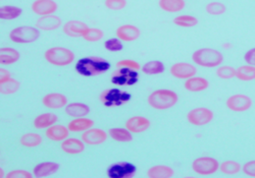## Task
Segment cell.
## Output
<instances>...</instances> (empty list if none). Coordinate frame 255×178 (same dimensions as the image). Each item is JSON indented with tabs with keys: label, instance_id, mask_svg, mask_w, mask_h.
<instances>
[{
	"label": "cell",
	"instance_id": "41",
	"mask_svg": "<svg viewBox=\"0 0 255 178\" xmlns=\"http://www.w3.org/2000/svg\"><path fill=\"white\" fill-rule=\"evenodd\" d=\"M104 48L110 52H120L123 50V43L119 38H111L104 42Z\"/></svg>",
	"mask_w": 255,
	"mask_h": 178
},
{
	"label": "cell",
	"instance_id": "37",
	"mask_svg": "<svg viewBox=\"0 0 255 178\" xmlns=\"http://www.w3.org/2000/svg\"><path fill=\"white\" fill-rule=\"evenodd\" d=\"M219 170L223 174L230 176V175H236V174H238L242 170V167L236 161L227 160V161H224L223 163H220Z\"/></svg>",
	"mask_w": 255,
	"mask_h": 178
},
{
	"label": "cell",
	"instance_id": "45",
	"mask_svg": "<svg viewBox=\"0 0 255 178\" xmlns=\"http://www.w3.org/2000/svg\"><path fill=\"white\" fill-rule=\"evenodd\" d=\"M242 171L249 177H255V160L246 162L242 167Z\"/></svg>",
	"mask_w": 255,
	"mask_h": 178
},
{
	"label": "cell",
	"instance_id": "35",
	"mask_svg": "<svg viewBox=\"0 0 255 178\" xmlns=\"http://www.w3.org/2000/svg\"><path fill=\"white\" fill-rule=\"evenodd\" d=\"M20 84L18 81L9 78L6 81L0 83V94L1 95H12L19 90Z\"/></svg>",
	"mask_w": 255,
	"mask_h": 178
},
{
	"label": "cell",
	"instance_id": "9",
	"mask_svg": "<svg viewBox=\"0 0 255 178\" xmlns=\"http://www.w3.org/2000/svg\"><path fill=\"white\" fill-rule=\"evenodd\" d=\"M139 80V75L137 71L119 68L116 72H114L112 76V83L116 86H133Z\"/></svg>",
	"mask_w": 255,
	"mask_h": 178
},
{
	"label": "cell",
	"instance_id": "42",
	"mask_svg": "<svg viewBox=\"0 0 255 178\" xmlns=\"http://www.w3.org/2000/svg\"><path fill=\"white\" fill-rule=\"evenodd\" d=\"M104 5L110 10H122L127 6V0H105Z\"/></svg>",
	"mask_w": 255,
	"mask_h": 178
},
{
	"label": "cell",
	"instance_id": "29",
	"mask_svg": "<svg viewBox=\"0 0 255 178\" xmlns=\"http://www.w3.org/2000/svg\"><path fill=\"white\" fill-rule=\"evenodd\" d=\"M158 5L163 11L176 13L182 11L185 8L186 2L185 0H159Z\"/></svg>",
	"mask_w": 255,
	"mask_h": 178
},
{
	"label": "cell",
	"instance_id": "25",
	"mask_svg": "<svg viewBox=\"0 0 255 178\" xmlns=\"http://www.w3.org/2000/svg\"><path fill=\"white\" fill-rule=\"evenodd\" d=\"M57 121H58V117L56 114L52 112H46V113H42L38 115L34 119L33 125L37 129H46L51 125L55 124Z\"/></svg>",
	"mask_w": 255,
	"mask_h": 178
},
{
	"label": "cell",
	"instance_id": "5",
	"mask_svg": "<svg viewBox=\"0 0 255 178\" xmlns=\"http://www.w3.org/2000/svg\"><path fill=\"white\" fill-rule=\"evenodd\" d=\"M40 30L32 26H20L9 33V40L15 44H30L40 38Z\"/></svg>",
	"mask_w": 255,
	"mask_h": 178
},
{
	"label": "cell",
	"instance_id": "21",
	"mask_svg": "<svg viewBox=\"0 0 255 178\" xmlns=\"http://www.w3.org/2000/svg\"><path fill=\"white\" fill-rule=\"evenodd\" d=\"M65 112L68 116L73 118L85 117L90 113V108L87 104L81 103V102L68 103L67 106L65 107Z\"/></svg>",
	"mask_w": 255,
	"mask_h": 178
},
{
	"label": "cell",
	"instance_id": "43",
	"mask_svg": "<svg viewBox=\"0 0 255 178\" xmlns=\"http://www.w3.org/2000/svg\"><path fill=\"white\" fill-rule=\"evenodd\" d=\"M118 68H126V69H130L134 71H139L141 69V66L139 62L132 60V59H123L117 62Z\"/></svg>",
	"mask_w": 255,
	"mask_h": 178
},
{
	"label": "cell",
	"instance_id": "33",
	"mask_svg": "<svg viewBox=\"0 0 255 178\" xmlns=\"http://www.w3.org/2000/svg\"><path fill=\"white\" fill-rule=\"evenodd\" d=\"M23 10L14 5H1L0 6V19L12 20L22 14Z\"/></svg>",
	"mask_w": 255,
	"mask_h": 178
},
{
	"label": "cell",
	"instance_id": "2",
	"mask_svg": "<svg viewBox=\"0 0 255 178\" xmlns=\"http://www.w3.org/2000/svg\"><path fill=\"white\" fill-rule=\"evenodd\" d=\"M179 101V96L175 91L168 89H159L153 91L147 98V103L155 110H166L174 107Z\"/></svg>",
	"mask_w": 255,
	"mask_h": 178
},
{
	"label": "cell",
	"instance_id": "30",
	"mask_svg": "<svg viewBox=\"0 0 255 178\" xmlns=\"http://www.w3.org/2000/svg\"><path fill=\"white\" fill-rule=\"evenodd\" d=\"M110 137L119 143H129L133 141L132 132L124 127H114L109 131Z\"/></svg>",
	"mask_w": 255,
	"mask_h": 178
},
{
	"label": "cell",
	"instance_id": "28",
	"mask_svg": "<svg viewBox=\"0 0 255 178\" xmlns=\"http://www.w3.org/2000/svg\"><path fill=\"white\" fill-rule=\"evenodd\" d=\"M174 174V169L165 165H154L147 170V176L149 178H171Z\"/></svg>",
	"mask_w": 255,
	"mask_h": 178
},
{
	"label": "cell",
	"instance_id": "10",
	"mask_svg": "<svg viewBox=\"0 0 255 178\" xmlns=\"http://www.w3.org/2000/svg\"><path fill=\"white\" fill-rule=\"evenodd\" d=\"M227 108L233 112H245L252 106V100L244 94H235L229 97L226 101Z\"/></svg>",
	"mask_w": 255,
	"mask_h": 178
},
{
	"label": "cell",
	"instance_id": "38",
	"mask_svg": "<svg viewBox=\"0 0 255 178\" xmlns=\"http://www.w3.org/2000/svg\"><path fill=\"white\" fill-rule=\"evenodd\" d=\"M104 36V33L102 30L97 29V28H88L85 33L83 34V39L87 42H98L100 41Z\"/></svg>",
	"mask_w": 255,
	"mask_h": 178
},
{
	"label": "cell",
	"instance_id": "4",
	"mask_svg": "<svg viewBox=\"0 0 255 178\" xmlns=\"http://www.w3.org/2000/svg\"><path fill=\"white\" fill-rule=\"evenodd\" d=\"M45 60L54 66L62 68L73 63L76 58L75 53L66 47H51L44 52Z\"/></svg>",
	"mask_w": 255,
	"mask_h": 178
},
{
	"label": "cell",
	"instance_id": "24",
	"mask_svg": "<svg viewBox=\"0 0 255 178\" xmlns=\"http://www.w3.org/2000/svg\"><path fill=\"white\" fill-rule=\"evenodd\" d=\"M58 169L59 165L55 162H42L34 167L33 175L35 177H47L56 173Z\"/></svg>",
	"mask_w": 255,
	"mask_h": 178
},
{
	"label": "cell",
	"instance_id": "15",
	"mask_svg": "<svg viewBox=\"0 0 255 178\" xmlns=\"http://www.w3.org/2000/svg\"><path fill=\"white\" fill-rule=\"evenodd\" d=\"M61 25H62L61 18L54 14L40 16L36 20V28L40 31H45V32L55 31L59 29Z\"/></svg>",
	"mask_w": 255,
	"mask_h": 178
},
{
	"label": "cell",
	"instance_id": "49",
	"mask_svg": "<svg viewBox=\"0 0 255 178\" xmlns=\"http://www.w3.org/2000/svg\"><path fill=\"white\" fill-rule=\"evenodd\" d=\"M0 1H2V0H0Z\"/></svg>",
	"mask_w": 255,
	"mask_h": 178
},
{
	"label": "cell",
	"instance_id": "44",
	"mask_svg": "<svg viewBox=\"0 0 255 178\" xmlns=\"http://www.w3.org/2000/svg\"><path fill=\"white\" fill-rule=\"evenodd\" d=\"M34 175L30 173L29 171L22 170V169H17V170H12L6 174L7 178H32Z\"/></svg>",
	"mask_w": 255,
	"mask_h": 178
},
{
	"label": "cell",
	"instance_id": "34",
	"mask_svg": "<svg viewBox=\"0 0 255 178\" xmlns=\"http://www.w3.org/2000/svg\"><path fill=\"white\" fill-rule=\"evenodd\" d=\"M236 78L242 82H251L255 80V66L241 65L236 70Z\"/></svg>",
	"mask_w": 255,
	"mask_h": 178
},
{
	"label": "cell",
	"instance_id": "39",
	"mask_svg": "<svg viewBox=\"0 0 255 178\" xmlns=\"http://www.w3.org/2000/svg\"><path fill=\"white\" fill-rule=\"evenodd\" d=\"M205 10L210 15H222L227 11V6L219 1H211L205 6Z\"/></svg>",
	"mask_w": 255,
	"mask_h": 178
},
{
	"label": "cell",
	"instance_id": "20",
	"mask_svg": "<svg viewBox=\"0 0 255 178\" xmlns=\"http://www.w3.org/2000/svg\"><path fill=\"white\" fill-rule=\"evenodd\" d=\"M70 130L68 126L62 124H53L50 127L46 128L45 136L48 140L52 142H62L69 138Z\"/></svg>",
	"mask_w": 255,
	"mask_h": 178
},
{
	"label": "cell",
	"instance_id": "6",
	"mask_svg": "<svg viewBox=\"0 0 255 178\" xmlns=\"http://www.w3.org/2000/svg\"><path fill=\"white\" fill-rule=\"evenodd\" d=\"M131 95L120 90V89H108L101 93L100 101L105 107H119L123 104L129 102Z\"/></svg>",
	"mask_w": 255,
	"mask_h": 178
},
{
	"label": "cell",
	"instance_id": "18",
	"mask_svg": "<svg viewBox=\"0 0 255 178\" xmlns=\"http://www.w3.org/2000/svg\"><path fill=\"white\" fill-rule=\"evenodd\" d=\"M116 35L123 42H133L140 37L141 31L134 25H123L117 29Z\"/></svg>",
	"mask_w": 255,
	"mask_h": 178
},
{
	"label": "cell",
	"instance_id": "40",
	"mask_svg": "<svg viewBox=\"0 0 255 178\" xmlns=\"http://www.w3.org/2000/svg\"><path fill=\"white\" fill-rule=\"evenodd\" d=\"M217 76L222 80H231L236 77V70L230 65H220L217 70Z\"/></svg>",
	"mask_w": 255,
	"mask_h": 178
},
{
	"label": "cell",
	"instance_id": "7",
	"mask_svg": "<svg viewBox=\"0 0 255 178\" xmlns=\"http://www.w3.org/2000/svg\"><path fill=\"white\" fill-rule=\"evenodd\" d=\"M191 167H192V170L196 174L202 175V176H208V175L215 174L219 171L220 162L212 157L203 156V157H199L195 159L192 162V166Z\"/></svg>",
	"mask_w": 255,
	"mask_h": 178
},
{
	"label": "cell",
	"instance_id": "8",
	"mask_svg": "<svg viewBox=\"0 0 255 178\" xmlns=\"http://www.w3.org/2000/svg\"><path fill=\"white\" fill-rule=\"evenodd\" d=\"M215 114L212 111L205 107H198L190 110L187 113V120L194 126H203L214 119Z\"/></svg>",
	"mask_w": 255,
	"mask_h": 178
},
{
	"label": "cell",
	"instance_id": "11",
	"mask_svg": "<svg viewBox=\"0 0 255 178\" xmlns=\"http://www.w3.org/2000/svg\"><path fill=\"white\" fill-rule=\"evenodd\" d=\"M136 173V166L129 162H120L112 165L108 169L110 178H131Z\"/></svg>",
	"mask_w": 255,
	"mask_h": 178
},
{
	"label": "cell",
	"instance_id": "3",
	"mask_svg": "<svg viewBox=\"0 0 255 178\" xmlns=\"http://www.w3.org/2000/svg\"><path fill=\"white\" fill-rule=\"evenodd\" d=\"M192 61L201 68L214 69L222 65L224 61V55L214 48H201L193 52Z\"/></svg>",
	"mask_w": 255,
	"mask_h": 178
},
{
	"label": "cell",
	"instance_id": "12",
	"mask_svg": "<svg viewBox=\"0 0 255 178\" xmlns=\"http://www.w3.org/2000/svg\"><path fill=\"white\" fill-rule=\"evenodd\" d=\"M171 75L178 80H187L196 75L197 70L193 64L188 62H177L169 69Z\"/></svg>",
	"mask_w": 255,
	"mask_h": 178
},
{
	"label": "cell",
	"instance_id": "22",
	"mask_svg": "<svg viewBox=\"0 0 255 178\" xmlns=\"http://www.w3.org/2000/svg\"><path fill=\"white\" fill-rule=\"evenodd\" d=\"M209 86V82L202 77H192L186 80L184 83V87L187 91L192 93H199L205 91Z\"/></svg>",
	"mask_w": 255,
	"mask_h": 178
},
{
	"label": "cell",
	"instance_id": "46",
	"mask_svg": "<svg viewBox=\"0 0 255 178\" xmlns=\"http://www.w3.org/2000/svg\"><path fill=\"white\" fill-rule=\"evenodd\" d=\"M244 61L249 64L255 66V47L249 49L245 54H244Z\"/></svg>",
	"mask_w": 255,
	"mask_h": 178
},
{
	"label": "cell",
	"instance_id": "14",
	"mask_svg": "<svg viewBox=\"0 0 255 178\" xmlns=\"http://www.w3.org/2000/svg\"><path fill=\"white\" fill-rule=\"evenodd\" d=\"M57 9L58 4L54 0H35L31 5V10L39 16L54 14Z\"/></svg>",
	"mask_w": 255,
	"mask_h": 178
},
{
	"label": "cell",
	"instance_id": "13",
	"mask_svg": "<svg viewBox=\"0 0 255 178\" xmlns=\"http://www.w3.org/2000/svg\"><path fill=\"white\" fill-rule=\"evenodd\" d=\"M81 139L85 143V145L98 146L103 144L106 140H108V133L101 128L91 127L82 133Z\"/></svg>",
	"mask_w": 255,
	"mask_h": 178
},
{
	"label": "cell",
	"instance_id": "31",
	"mask_svg": "<svg viewBox=\"0 0 255 178\" xmlns=\"http://www.w3.org/2000/svg\"><path fill=\"white\" fill-rule=\"evenodd\" d=\"M164 70H165L164 64L161 61H159V60L148 61L141 68L142 73L147 75V76L160 75V74H162L164 72Z\"/></svg>",
	"mask_w": 255,
	"mask_h": 178
},
{
	"label": "cell",
	"instance_id": "16",
	"mask_svg": "<svg viewBox=\"0 0 255 178\" xmlns=\"http://www.w3.org/2000/svg\"><path fill=\"white\" fill-rule=\"evenodd\" d=\"M88 25L81 20H69L62 26V32L71 38H81L88 29Z\"/></svg>",
	"mask_w": 255,
	"mask_h": 178
},
{
	"label": "cell",
	"instance_id": "23",
	"mask_svg": "<svg viewBox=\"0 0 255 178\" xmlns=\"http://www.w3.org/2000/svg\"><path fill=\"white\" fill-rule=\"evenodd\" d=\"M60 149L69 155H78L85 151V143L82 140L71 138L61 142Z\"/></svg>",
	"mask_w": 255,
	"mask_h": 178
},
{
	"label": "cell",
	"instance_id": "36",
	"mask_svg": "<svg viewBox=\"0 0 255 178\" xmlns=\"http://www.w3.org/2000/svg\"><path fill=\"white\" fill-rule=\"evenodd\" d=\"M173 23L181 28H193L198 25V19L193 15L181 14L174 18Z\"/></svg>",
	"mask_w": 255,
	"mask_h": 178
},
{
	"label": "cell",
	"instance_id": "26",
	"mask_svg": "<svg viewBox=\"0 0 255 178\" xmlns=\"http://www.w3.org/2000/svg\"><path fill=\"white\" fill-rule=\"evenodd\" d=\"M93 125H94V121L85 116V117L73 118L69 122L68 128L72 132H84L85 130L93 127Z\"/></svg>",
	"mask_w": 255,
	"mask_h": 178
},
{
	"label": "cell",
	"instance_id": "27",
	"mask_svg": "<svg viewBox=\"0 0 255 178\" xmlns=\"http://www.w3.org/2000/svg\"><path fill=\"white\" fill-rule=\"evenodd\" d=\"M20 58L19 52L11 47L0 48V65H11Z\"/></svg>",
	"mask_w": 255,
	"mask_h": 178
},
{
	"label": "cell",
	"instance_id": "17",
	"mask_svg": "<svg viewBox=\"0 0 255 178\" xmlns=\"http://www.w3.org/2000/svg\"><path fill=\"white\" fill-rule=\"evenodd\" d=\"M150 120L144 116H133L126 121V128L132 133H142L149 129Z\"/></svg>",
	"mask_w": 255,
	"mask_h": 178
},
{
	"label": "cell",
	"instance_id": "47",
	"mask_svg": "<svg viewBox=\"0 0 255 178\" xmlns=\"http://www.w3.org/2000/svg\"><path fill=\"white\" fill-rule=\"evenodd\" d=\"M9 78H11L10 73L7 70H5V69L0 68V83L6 81Z\"/></svg>",
	"mask_w": 255,
	"mask_h": 178
},
{
	"label": "cell",
	"instance_id": "32",
	"mask_svg": "<svg viewBox=\"0 0 255 178\" xmlns=\"http://www.w3.org/2000/svg\"><path fill=\"white\" fill-rule=\"evenodd\" d=\"M42 142H43V138H42V136H40L39 133L35 132L25 133V135L20 137L19 139L20 145L26 148H36L40 146Z\"/></svg>",
	"mask_w": 255,
	"mask_h": 178
},
{
	"label": "cell",
	"instance_id": "1",
	"mask_svg": "<svg viewBox=\"0 0 255 178\" xmlns=\"http://www.w3.org/2000/svg\"><path fill=\"white\" fill-rule=\"evenodd\" d=\"M111 69L109 61L101 57L90 56L80 59L76 64V71L84 77H95L102 75Z\"/></svg>",
	"mask_w": 255,
	"mask_h": 178
},
{
	"label": "cell",
	"instance_id": "19",
	"mask_svg": "<svg viewBox=\"0 0 255 178\" xmlns=\"http://www.w3.org/2000/svg\"><path fill=\"white\" fill-rule=\"evenodd\" d=\"M68 103V98L60 93H50L45 95L42 99V104L44 105V107L51 110L61 109L66 107Z\"/></svg>",
	"mask_w": 255,
	"mask_h": 178
},
{
	"label": "cell",
	"instance_id": "48",
	"mask_svg": "<svg viewBox=\"0 0 255 178\" xmlns=\"http://www.w3.org/2000/svg\"><path fill=\"white\" fill-rule=\"evenodd\" d=\"M5 176V174H4V170L0 167V178H3Z\"/></svg>",
	"mask_w": 255,
	"mask_h": 178
}]
</instances>
